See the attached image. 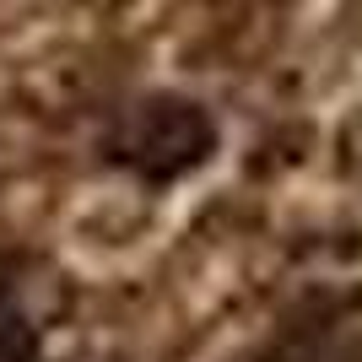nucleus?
<instances>
[{
    "label": "nucleus",
    "instance_id": "nucleus-1",
    "mask_svg": "<svg viewBox=\"0 0 362 362\" xmlns=\"http://www.w3.org/2000/svg\"><path fill=\"white\" fill-rule=\"evenodd\" d=\"M211 151H216V119L195 98H179V92L136 98L130 108L114 114V130H108V163L130 173L136 184H157V189L206 168Z\"/></svg>",
    "mask_w": 362,
    "mask_h": 362
}]
</instances>
